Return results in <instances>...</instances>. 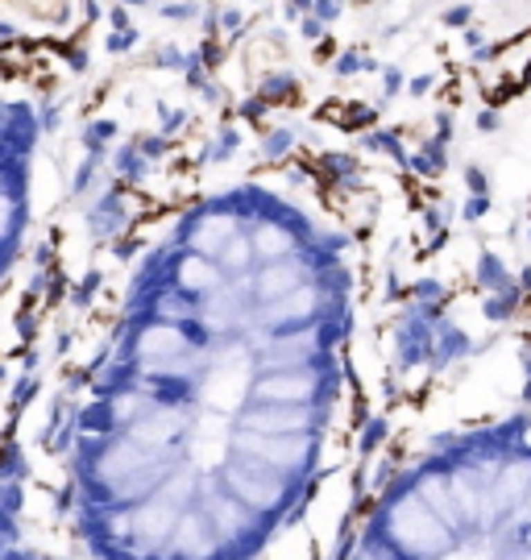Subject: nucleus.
I'll return each mask as SVG.
<instances>
[{
	"instance_id": "f257e3e1",
	"label": "nucleus",
	"mask_w": 531,
	"mask_h": 560,
	"mask_svg": "<svg viewBox=\"0 0 531 560\" xmlns=\"http://www.w3.org/2000/svg\"><path fill=\"white\" fill-rule=\"evenodd\" d=\"M328 560H531V345L515 407L366 457Z\"/></svg>"
},
{
	"instance_id": "f03ea898",
	"label": "nucleus",
	"mask_w": 531,
	"mask_h": 560,
	"mask_svg": "<svg viewBox=\"0 0 531 560\" xmlns=\"http://www.w3.org/2000/svg\"><path fill=\"white\" fill-rule=\"evenodd\" d=\"M0 560H75L58 507V478L42 444L0 432Z\"/></svg>"
},
{
	"instance_id": "7ed1b4c3",
	"label": "nucleus",
	"mask_w": 531,
	"mask_h": 560,
	"mask_svg": "<svg viewBox=\"0 0 531 560\" xmlns=\"http://www.w3.org/2000/svg\"><path fill=\"white\" fill-rule=\"evenodd\" d=\"M29 233V191H0V287L21 262Z\"/></svg>"
},
{
	"instance_id": "20e7f679",
	"label": "nucleus",
	"mask_w": 531,
	"mask_h": 560,
	"mask_svg": "<svg viewBox=\"0 0 531 560\" xmlns=\"http://www.w3.org/2000/svg\"><path fill=\"white\" fill-rule=\"evenodd\" d=\"M361 145L374 150V154H382V158H390V162H399V166H407V158H411L403 150L399 129H370V133H361Z\"/></svg>"
},
{
	"instance_id": "39448f33",
	"label": "nucleus",
	"mask_w": 531,
	"mask_h": 560,
	"mask_svg": "<svg viewBox=\"0 0 531 560\" xmlns=\"http://www.w3.org/2000/svg\"><path fill=\"white\" fill-rule=\"evenodd\" d=\"M291 150H295V129L291 125H274V129L262 133V158L266 162H287Z\"/></svg>"
},
{
	"instance_id": "423d86ee",
	"label": "nucleus",
	"mask_w": 531,
	"mask_h": 560,
	"mask_svg": "<svg viewBox=\"0 0 531 560\" xmlns=\"http://www.w3.org/2000/svg\"><path fill=\"white\" fill-rule=\"evenodd\" d=\"M116 120H108V116H100V120H91V125H83V133H79V141H83V150L87 154H108V145L116 141Z\"/></svg>"
},
{
	"instance_id": "0eeeda50",
	"label": "nucleus",
	"mask_w": 531,
	"mask_h": 560,
	"mask_svg": "<svg viewBox=\"0 0 531 560\" xmlns=\"http://www.w3.org/2000/svg\"><path fill=\"white\" fill-rule=\"evenodd\" d=\"M295 87H299V79L291 75V71H274V75H266L262 79V87H258V96L274 108V104H282L287 96H295Z\"/></svg>"
},
{
	"instance_id": "6e6552de",
	"label": "nucleus",
	"mask_w": 531,
	"mask_h": 560,
	"mask_svg": "<svg viewBox=\"0 0 531 560\" xmlns=\"http://www.w3.org/2000/svg\"><path fill=\"white\" fill-rule=\"evenodd\" d=\"M237 150H241V133H237L233 125H224V129L216 133V141L204 150V162H216V166H220V162H228Z\"/></svg>"
},
{
	"instance_id": "1a4fd4ad",
	"label": "nucleus",
	"mask_w": 531,
	"mask_h": 560,
	"mask_svg": "<svg viewBox=\"0 0 531 560\" xmlns=\"http://www.w3.org/2000/svg\"><path fill=\"white\" fill-rule=\"evenodd\" d=\"M137 42H141V29H133V25H129V29H112V33L104 37L108 54H125V50H133Z\"/></svg>"
},
{
	"instance_id": "9d476101",
	"label": "nucleus",
	"mask_w": 531,
	"mask_h": 560,
	"mask_svg": "<svg viewBox=\"0 0 531 560\" xmlns=\"http://www.w3.org/2000/svg\"><path fill=\"white\" fill-rule=\"evenodd\" d=\"M266 112H270V104H266L262 96H253V100H241V104H237V116H241V120H249V125H266Z\"/></svg>"
},
{
	"instance_id": "9b49d317",
	"label": "nucleus",
	"mask_w": 531,
	"mask_h": 560,
	"mask_svg": "<svg viewBox=\"0 0 531 560\" xmlns=\"http://www.w3.org/2000/svg\"><path fill=\"white\" fill-rule=\"evenodd\" d=\"M449 29H469V21H474V4L469 0H461V4H453V8H444V17H440Z\"/></svg>"
},
{
	"instance_id": "f8f14e48",
	"label": "nucleus",
	"mask_w": 531,
	"mask_h": 560,
	"mask_svg": "<svg viewBox=\"0 0 531 560\" xmlns=\"http://www.w3.org/2000/svg\"><path fill=\"white\" fill-rule=\"evenodd\" d=\"M461 179H465L469 195H490V179H486V170H482L478 162H469V166L461 170Z\"/></svg>"
},
{
	"instance_id": "ddd939ff",
	"label": "nucleus",
	"mask_w": 531,
	"mask_h": 560,
	"mask_svg": "<svg viewBox=\"0 0 531 560\" xmlns=\"http://www.w3.org/2000/svg\"><path fill=\"white\" fill-rule=\"evenodd\" d=\"M332 71H336V75H357V71H366V58H361L357 50H341V54L332 58Z\"/></svg>"
},
{
	"instance_id": "4468645a",
	"label": "nucleus",
	"mask_w": 531,
	"mask_h": 560,
	"mask_svg": "<svg viewBox=\"0 0 531 560\" xmlns=\"http://www.w3.org/2000/svg\"><path fill=\"white\" fill-rule=\"evenodd\" d=\"M166 21H191V17H199V4L195 0H183V4H162L158 8Z\"/></svg>"
},
{
	"instance_id": "2eb2a0df",
	"label": "nucleus",
	"mask_w": 531,
	"mask_h": 560,
	"mask_svg": "<svg viewBox=\"0 0 531 560\" xmlns=\"http://www.w3.org/2000/svg\"><path fill=\"white\" fill-rule=\"evenodd\" d=\"M299 33H303L307 42H320V37H328V25H324L316 12H303V17H299Z\"/></svg>"
},
{
	"instance_id": "dca6fc26",
	"label": "nucleus",
	"mask_w": 531,
	"mask_h": 560,
	"mask_svg": "<svg viewBox=\"0 0 531 560\" xmlns=\"http://www.w3.org/2000/svg\"><path fill=\"white\" fill-rule=\"evenodd\" d=\"M403 87H407L403 71H399V66H382V96H386V100H395Z\"/></svg>"
},
{
	"instance_id": "f3484780",
	"label": "nucleus",
	"mask_w": 531,
	"mask_h": 560,
	"mask_svg": "<svg viewBox=\"0 0 531 560\" xmlns=\"http://www.w3.org/2000/svg\"><path fill=\"white\" fill-rule=\"evenodd\" d=\"M328 557H332V544H303V548H295L282 560H328Z\"/></svg>"
},
{
	"instance_id": "a211bd4d",
	"label": "nucleus",
	"mask_w": 531,
	"mask_h": 560,
	"mask_svg": "<svg viewBox=\"0 0 531 560\" xmlns=\"http://www.w3.org/2000/svg\"><path fill=\"white\" fill-rule=\"evenodd\" d=\"M312 12H316V17H320L324 25H332V21H341L345 4H341V0H316V4H312Z\"/></svg>"
},
{
	"instance_id": "6ab92c4d",
	"label": "nucleus",
	"mask_w": 531,
	"mask_h": 560,
	"mask_svg": "<svg viewBox=\"0 0 531 560\" xmlns=\"http://www.w3.org/2000/svg\"><path fill=\"white\" fill-rule=\"evenodd\" d=\"M474 125H478V133H498V125H503V116H498V108H482Z\"/></svg>"
},
{
	"instance_id": "aec40b11",
	"label": "nucleus",
	"mask_w": 531,
	"mask_h": 560,
	"mask_svg": "<svg viewBox=\"0 0 531 560\" xmlns=\"http://www.w3.org/2000/svg\"><path fill=\"white\" fill-rule=\"evenodd\" d=\"M179 125H187V112H183V108H162V133L170 137Z\"/></svg>"
},
{
	"instance_id": "412c9836",
	"label": "nucleus",
	"mask_w": 531,
	"mask_h": 560,
	"mask_svg": "<svg viewBox=\"0 0 531 560\" xmlns=\"http://www.w3.org/2000/svg\"><path fill=\"white\" fill-rule=\"evenodd\" d=\"M104 17H108V25H112V29H129V8H125V4H116V0H112Z\"/></svg>"
},
{
	"instance_id": "4be33fe9",
	"label": "nucleus",
	"mask_w": 531,
	"mask_h": 560,
	"mask_svg": "<svg viewBox=\"0 0 531 560\" xmlns=\"http://www.w3.org/2000/svg\"><path fill=\"white\" fill-rule=\"evenodd\" d=\"M158 66H166V71H183V50H174V46L158 50Z\"/></svg>"
},
{
	"instance_id": "5701e85b",
	"label": "nucleus",
	"mask_w": 531,
	"mask_h": 560,
	"mask_svg": "<svg viewBox=\"0 0 531 560\" xmlns=\"http://www.w3.org/2000/svg\"><path fill=\"white\" fill-rule=\"evenodd\" d=\"M432 83H436L432 75H415V79H407V91H411V96H428Z\"/></svg>"
},
{
	"instance_id": "b1692460",
	"label": "nucleus",
	"mask_w": 531,
	"mask_h": 560,
	"mask_svg": "<svg viewBox=\"0 0 531 560\" xmlns=\"http://www.w3.org/2000/svg\"><path fill=\"white\" fill-rule=\"evenodd\" d=\"M66 62H71V71H87L91 66V54L87 50H66Z\"/></svg>"
},
{
	"instance_id": "393cba45",
	"label": "nucleus",
	"mask_w": 531,
	"mask_h": 560,
	"mask_svg": "<svg viewBox=\"0 0 531 560\" xmlns=\"http://www.w3.org/2000/svg\"><path fill=\"white\" fill-rule=\"evenodd\" d=\"M220 29L237 33V29H241V12H237V8H224V12H220Z\"/></svg>"
},
{
	"instance_id": "a878e982",
	"label": "nucleus",
	"mask_w": 531,
	"mask_h": 560,
	"mask_svg": "<svg viewBox=\"0 0 531 560\" xmlns=\"http://www.w3.org/2000/svg\"><path fill=\"white\" fill-rule=\"evenodd\" d=\"M199 91H204V100H208V104H220V100H224V91H220V83H204Z\"/></svg>"
},
{
	"instance_id": "bb28decb",
	"label": "nucleus",
	"mask_w": 531,
	"mask_h": 560,
	"mask_svg": "<svg viewBox=\"0 0 531 560\" xmlns=\"http://www.w3.org/2000/svg\"><path fill=\"white\" fill-rule=\"evenodd\" d=\"M465 42H469V46H474V50H478V46H482V42H486V33H482V29H465Z\"/></svg>"
},
{
	"instance_id": "cd10ccee",
	"label": "nucleus",
	"mask_w": 531,
	"mask_h": 560,
	"mask_svg": "<svg viewBox=\"0 0 531 560\" xmlns=\"http://www.w3.org/2000/svg\"><path fill=\"white\" fill-rule=\"evenodd\" d=\"M312 4H316V0H287V8H295L299 17H303V12H312Z\"/></svg>"
},
{
	"instance_id": "c85d7f7f",
	"label": "nucleus",
	"mask_w": 531,
	"mask_h": 560,
	"mask_svg": "<svg viewBox=\"0 0 531 560\" xmlns=\"http://www.w3.org/2000/svg\"><path fill=\"white\" fill-rule=\"evenodd\" d=\"M83 8H87V17H91V21H100V17H104V8H100L96 0H83Z\"/></svg>"
},
{
	"instance_id": "c756f323",
	"label": "nucleus",
	"mask_w": 531,
	"mask_h": 560,
	"mask_svg": "<svg viewBox=\"0 0 531 560\" xmlns=\"http://www.w3.org/2000/svg\"><path fill=\"white\" fill-rule=\"evenodd\" d=\"M17 42V33H12V25H0V46H12Z\"/></svg>"
},
{
	"instance_id": "7c9ffc66",
	"label": "nucleus",
	"mask_w": 531,
	"mask_h": 560,
	"mask_svg": "<svg viewBox=\"0 0 531 560\" xmlns=\"http://www.w3.org/2000/svg\"><path fill=\"white\" fill-rule=\"evenodd\" d=\"M116 4H125V8H141V4H150V0H116Z\"/></svg>"
},
{
	"instance_id": "2f4dec72",
	"label": "nucleus",
	"mask_w": 531,
	"mask_h": 560,
	"mask_svg": "<svg viewBox=\"0 0 531 560\" xmlns=\"http://www.w3.org/2000/svg\"><path fill=\"white\" fill-rule=\"evenodd\" d=\"M523 83H531V62H528V71H523Z\"/></svg>"
}]
</instances>
